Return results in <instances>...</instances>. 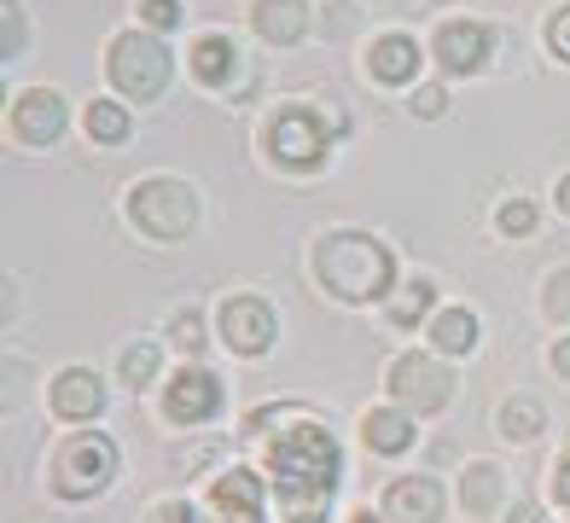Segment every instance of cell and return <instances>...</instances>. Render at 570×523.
Wrapping results in <instances>:
<instances>
[{
	"label": "cell",
	"instance_id": "obj_1",
	"mask_svg": "<svg viewBox=\"0 0 570 523\" xmlns=\"http://www.w3.org/2000/svg\"><path fill=\"white\" fill-rule=\"evenodd\" d=\"M268 477L285 523H326L332 489H338V442L321 418H297L268 442Z\"/></svg>",
	"mask_w": 570,
	"mask_h": 523
},
{
	"label": "cell",
	"instance_id": "obj_2",
	"mask_svg": "<svg viewBox=\"0 0 570 523\" xmlns=\"http://www.w3.org/2000/svg\"><path fill=\"white\" fill-rule=\"evenodd\" d=\"M315 274L338 303H373V297L391 292L396 262L379 239H367V233H326L315 245Z\"/></svg>",
	"mask_w": 570,
	"mask_h": 523
},
{
	"label": "cell",
	"instance_id": "obj_3",
	"mask_svg": "<svg viewBox=\"0 0 570 523\" xmlns=\"http://www.w3.org/2000/svg\"><path fill=\"white\" fill-rule=\"evenodd\" d=\"M128 216H135V227L146 233V239H187L193 221H198V198L187 180H175V175H151L140 180L135 193H128Z\"/></svg>",
	"mask_w": 570,
	"mask_h": 523
},
{
	"label": "cell",
	"instance_id": "obj_4",
	"mask_svg": "<svg viewBox=\"0 0 570 523\" xmlns=\"http://www.w3.org/2000/svg\"><path fill=\"white\" fill-rule=\"evenodd\" d=\"M106 70L128 99H158L169 88V52L158 36H117Z\"/></svg>",
	"mask_w": 570,
	"mask_h": 523
},
{
	"label": "cell",
	"instance_id": "obj_5",
	"mask_svg": "<svg viewBox=\"0 0 570 523\" xmlns=\"http://www.w3.org/2000/svg\"><path fill=\"white\" fill-rule=\"evenodd\" d=\"M111 477H117V442L111 436L82 431L59 448V494L65 501H88V494H99Z\"/></svg>",
	"mask_w": 570,
	"mask_h": 523
},
{
	"label": "cell",
	"instance_id": "obj_6",
	"mask_svg": "<svg viewBox=\"0 0 570 523\" xmlns=\"http://www.w3.org/2000/svg\"><path fill=\"white\" fill-rule=\"evenodd\" d=\"M332 128H344V122H321L308 105H285V111L268 122V151L279 157L285 169H315L326 157Z\"/></svg>",
	"mask_w": 570,
	"mask_h": 523
},
{
	"label": "cell",
	"instance_id": "obj_7",
	"mask_svg": "<svg viewBox=\"0 0 570 523\" xmlns=\"http://www.w3.org/2000/svg\"><path fill=\"white\" fill-rule=\"evenodd\" d=\"M391 396L407 407V413H443L454 402V373L431 355H402L391 366Z\"/></svg>",
	"mask_w": 570,
	"mask_h": 523
},
{
	"label": "cell",
	"instance_id": "obj_8",
	"mask_svg": "<svg viewBox=\"0 0 570 523\" xmlns=\"http://www.w3.org/2000/svg\"><path fill=\"white\" fill-rule=\"evenodd\" d=\"M222 337L239 355H263L274 344V308L263 297H233L222 303Z\"/></svg>",
	"mask_w": 570,
	"mask_h": 523
},
{
	"label": "cell",
	"instance_id": "obj_9",
	"mask_svg": "<svg viewBox=\"0 0 570 523\" xmlns=\"http://www.w3.org/2000/svg\"><path fill=\"white\" fill-rule=\"evenodd\" d=\"M12 128H18V140L23 146H53L65 135V99L53 88H30V93H18L12 105Z\"/></svg>",
	"mask_w": 570,
	"mask_h": 523
},
{
	"label": "cell",
	"instance_id": "obj_10",
	"mask_svg": "<svg viewBox=\"0 0 570 523\" xmlns=\"http://www.w3.org/2000/svg\"><path fill=\"white\" fill-rule=\"evenodd\" d=\"M164 407H169L175 425H198V418H210V413L222 407V384L204 373V366H187V373H175Z\"/></svg>",
	"mask_w": 570,
	"mask_h": 523
},
{
	"label": "cell",
	"instance_id": "obj_11",
	"mask_svg": "<svg viewBox=\"0 0 570 523\" xmlns=\"http://www.w3.org/2000/svg\"><path fill=\"white\" fill-rule=\"evenodd\" d=\"M216 523H263V477L256 471H227L210 489Z\"/></svg>",
	"mask_w": 570,
	"mask_h": 523
},
{
	"label": "cell",
	"instance_id": "obj_12",
	"mask_svg": "<svg viewBox=\"0 0 570 523\" xmlns=\"http://www.w3.org/2000/svg\"><path fill=\"white\" fill-rule=\"evenodd\" d=\"M391 523H443V483L436 477H402L384 494Z\"/></svg>",
	"mask_w": 570,
	"mask_h": 523
},
{
	"label": "cell",
	"instance_id": "obj_13",
	"mask_svg": "<svg viewBox=\"0 0 570 523\" xmlns=\"http://www.w3.org/2000/svg\"><path fill=\"white\" fill-rule=\"evenodd\" d=\"M489 41L495 36H489L483 23H443V30H436V59H443V70L465 76L489 59Z\"/></svg>",
	"mask_w": 570,
	"mask_h": 523
},
{
	"label": "cell",
	"instance_id": "obj_14",
	"mask_svg": "<svg viewBox=\"0 0 570 523\" xmlns=\"http://www.w3.org/2000/svg\"><path fill=\"white\" fill-rule=\"evenodd\" d=\"M250 23H256V36H263V41L292 47V41L308 36V0H256Z\"/></svg>",
	"mask_w": 570,
	"mask_h": 523
},
{
	"label": "cell",
	"instance_id": "obj_15",
	"mask_svg": "<svg viewBox=\"0 0 570 523\" xmlns=\"http://www.w3.org/2000/svg\"><path fill=\"white\" fill-rule=\"evenodd\" d=\"M99 407H106V389H99V378L88 373V366L59 373V384H53V413L59 418H94Z\"/></svg>",
	"mask_w": 570,
	"mask_h": 523
},
{
	"label": "cell",
	"instance_id": "obj_16",
	"mask_svg": "<svg viewBox=\"0 0 570 523\" xmlns=\"http://www.w3.org/2000/svg\"><path fill=\"white\" fill-rule=\"evenodd\" d=\"M367 65L384 88H402V82H413V70H420V47H413V36H384V41H373Z\"/></svg>",
	"mask_w": 570,
	"mask_h": 523
},
{
	"label": "cell",
	"instance_id": "obj_17",
	"mask_svg": "<svg viewBox=\"0 0 570 523\" xmlns=\"http://www.w3.org/2000/svg\"><path fill=\"white\" fill-rule=\"evenodd\" d=\"M460 501H465V512H478V517H489L501 506V471L495 465H465V477H460Z\"/></svg>",
	"mask_w": 570,
	"mask_h": 523
},
{
	"label": "cell",
	"instance_id": "obj_18",
	"mask_svg": "<svg viewBox=\"0 0 570 523\" xmlns=\"http://www.w3.org/2000/svg\"><path fill=\"white\" fill-rule=\"evenodd\" d=\"M407 442H413V418L407 413H396V407L367 413V448L373 454H402Z\"/></svg>",
	"mask_w": 570,
	"mask_h": 523
},
{
	"label": "cell",
	"instance_id": "obj_19",
	"mask_svg": "<svg viewBox=\"0 0 570 523\" xmlns=\"http://www.w3.org/2000/svg\"><path fill=\"white\" fill-rule=\"evenodd\" d=\"M233 65H239V52H233V41H227V36H204V41L193 47V70H198V82H210V88H222V82H227Z\"/></svg>",
	"mask_w": 570,
	"mask_h": 523
},
{
	"label": "cell",
	"instance_id": "obj_20",
	"mask_svg": "<svg viewBox=\"0 0 570 523\" xmlns=\"http://www.w3.org/2000/svg\"><path fill=\"white\" fill-rule=\"evenodd\" d=\"M431 344L443 349V355H465L478 344V320L465 308H449V314H436V326H431Z\"/></svg>",
	"mask_w": 570,
	"mask_h": 523
},
{
	"label": "cell",
	"instance_id": "obj_21",
	"mask_svg": "<svg viewBox=\"0 0 570 523\" xmlns=\"http://www.w3.org/2000/svg\"><path fill=\"white\" fill-rule=\"evenodd\" d=\"M88 135L106 140V146L128 140V111H122V105H111V99H94L88 105Z\"/></svg>",
	"mask_w": 570,
	"mask_h": 523
},
{
	"label": "cell",
	"instance_id": "obj_22",
	"mask_svg": "<svg viewBox=\"0 0 570 523\" xmlns=\"http://www.w3.org/2000/svg\"><path fill=\"white\" fill-rule=\"evenodd\" d=\"M117 373H122V384H128V389L151 384V378H158V344H128V349H122V361H117Z\"/></svg>",
	"mask_w": 570,
	"mask_h": 523
},
{
	"label": "cell",
	"instance_id": "obj_23",
	"mask_svg": "<svg viewBox=\"0 0 570 523\" xmlns=\"http://www.w3.org/2000/svg\"><path fill=\"white\" fill-rule=\"evenodd\" d=\"M501 431H507L512 442H530V436L541 431V407H535L530 396H518V402H507V407H501Z\"/></svg>",
	"mask_w": 570,
	"mask_h": 523
},
{
	"label": "cell",
	"instance_id": "obj_24",
	"mask_svg": "<svg viewBox=\"0 0 570 523\" xmlns=\"http://www.w3.org/2000/svg\"><path fill=\"white\" fill-rule=\"evenodd\" d=\"M425 308H431V285L420 279V285H407V292H402V297L391 303V320H396V326H413V320H420Z\"/></svg>",
	"mask_w": 570,
	"mask_h": 523
},
{
	"label": "cell",
	"instance_id": "obj_25",
	"mask_svg": "<svg viewBox=\"0 0 570 523\" xmlns=\"http://www.w3.org/2000/svg\"><path fill=\"white\" fill-rule=\"evenodd\" d=\"M530 227H535V204H530V198H512V204L501 209V233H512V239H524Z\"/></svg>",
	"mask_w": 570,
	"mask_h": 523
},
{
	"label": "cell",
	"instance_id": "obj_26",
	"mask_svg": "<svg viewBox=\"0 0 570 523\" xmlns=\"http://www.w3.org/2000/svg\"><path fill=\"white\" fill-rule=\"evenodd\" d=\"M0 12H7V41H0V59L12 65L18 52H23V7H18V0H7Z\"/></svg>",
	"mask_w": 570,
	"mask_h": 523
},
{
	"label": "cell",
	"instance_id": "obj_27",
	"mask_svg": "<svg viewBox=\"0 0 570 523\" xmlns=\"http://www.w3.org/2000/svg\"><path fill=\"white\" fill-rule=\"evenodd\" d=\"M548 314H553V320H570V268H559L548 279Z\"/></svg>",
	"mask_w": 570,
	"mask_h": 523
},
{
	"label": "cell",
	"instance_id": "obj_28",
	"mask_svg": "<svg viewBox=\"0 0 570 523\" xmlns=\"http://www.w3.org/2000/svg\"><path fill=\"white\" fill-rule=\"evenodd\" d=\"M140 12H146L151 30H175V23H180V0H140Z\"/></svg>",
	"mask_w": 570,
	"mask_h": 523
},
{
	"label": "cell",
	"instance_id": "obj_29",
	"mask_svg": "<svg viewBox=\"0 0 570 523\" xmlns=\"http://www.w3.org/2000/svg\"><path fill=\"white\" fill-rule=\"evenodd\" d=\"M548 47H553V52H559V59L570 65V7H564V12H559V18L548 23Z\"/></svg>",
	"mask_w": 570,
	"mask_h": 523
},
{
	"label": "cell",
	"instance_id": "obj_30",
	"mask_svg": "<svg viewBox=\"0 0 570 523\" xmlns=\"http://www.w3.org/2000/svg\"><path fill=\"white\" fill-rule=\"evenodd\" d=\"M443 88H420V93H413V117H443Z\"/></svg>",
	"mask_w": 570,
	"mask_h": 523
},
{
	"label": "cell",
	"instance_id": "obj_31",
	"mask_svg": "<svg viewBox=\"0 0 570 523\" xmlns=\"http://www.w3.org/2000/svg\"><path fill=\"white\" fill-rule=\"evenodd\" d=\"M175 344H180V349H204V337H198V314H180V320H175Z\"/></svg>",
	"mask_w": 570,
	"mask_h": 523
},
{
	"label": "cell",
	"instance_id": "obj_32",
	"mask_svg": "<svg viewBox=\"0 0 570 523\" xmlns=\"http://www.w3.org/2000/svg\"><path fill=\"white\" fill-rule=\"evenodd\" d=\"M151 523H198V517H193V506L164 501V506H151Z\"/></svg>",
	"mask_w": 570,
	"mask_h": 523
},
{
	"label": "cell",
	"instance_id": "obj_33",
	"mask_svg": "<svg viewBox=\"0 0 570 523\" xmlns=\"http://www.w3.org/2000/svg\"><path fill=\"white\" fill-rule=\"evenodd\" d=\"M332 30H350V23H355V7H350V0H332Z\"/></svg>",
	"mask_w": 570,
	"mask_h": 523
},
{
	"label": "cell",
	"instance_id": "obj_34",
	"mask_svg": "<svg viewBox=\"0 0 570 523\" xmlns=\"http://www.w3.org/2000/svg\"><path fill=\"white\" fill-rule=\"evenodd\" d=\"M553 366H559V378H570V337H564V344L553 349Z\"/></svg>",
	"mask_w": 570,
	"mask_h": 523
},
{
	"label": "cell",
	"instance_id": "obj_35",
	"mask_svg": "<svg viewBox=\"0 0 570 523\" xmlns=\"http://www.w3.org/2000/svg\"><path fill=\"white\" fill-rule=\"evenodd\" d=\"M559 501H564V506H570V460H564V465H559Z\"/></svg>",
	"mask_w": 570,
	"mask_h": 523
},
{
	"label": "cell",
	"instance_id": "obj_36",
	"mask_svg": "<svg viewBox=\"0 0 570 523\" xmlns=\"http://www.w3.org/2000/svg\"><path fill=\"white\" fill-rule=\"evenodd\" d=\"M559 209H564V216H570V175L559 180Z\"/></svg>",
	"mask_w": 570,
	"mask_h": 523
},
{
	"label": "cell",
	"instance_id": "obj_37",
	"mask_svg": "<svg viewBox=\"0 0 570 523\" xmlns=\"http://www.w3.org/2000/svg\"><path fill=\"white\" fill-rule=\"evenodd\" d=\"M512 523H535V506H518V512H512Z\"/></svg>",
	"mask_w": 570,
	"mask_h": 523
},
{
	"label": "cell",
	"instance_id": "obj_38",
	"mask_svg": "<svg viewBox=\"0 0 570 523\" xmlns=\"http://www.w3.org/2000/svg\"><path fill=\"white\" fill-rule=\"evenodd\" d=\"M350 523H379V517H367V512H355V517H350Z\"/></svg>",
	"mask_w": 570,
	"mask_h": 523
}]
</instances>
